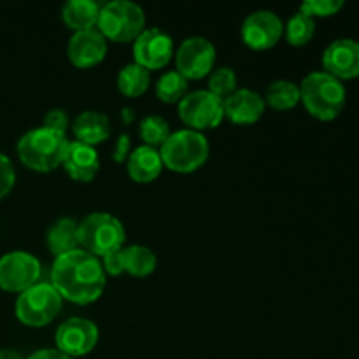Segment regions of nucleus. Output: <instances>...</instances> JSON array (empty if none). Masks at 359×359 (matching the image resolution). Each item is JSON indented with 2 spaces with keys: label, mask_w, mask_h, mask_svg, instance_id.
<instances>
[{
  "label": "nucleus",
  "mask_w": 359,
  "mask_h": 359,
  "mask_svg": "<svg viewBox=\"0 0 359 359\" xmlns=\"http://www.w3.org/2000/svg\"><path fill=\"white\" fill-rule=\"evenodd\" d=\"M154 91L165 104H179L188 95V79L177 70H168L158 79Z\"/></svg>",
  "instance_id": "nucleus-26"
},
{
  "label": "nucleus",
  "mask_w": 359,
  "mask_h": 359,
  "mask_svg": "<svg viewBox=\"0 0 359 359\" xmlns=\"http://www.w3.org/2000/svg\"><path fill=\"white\" fill-rule=\"evenodd\" d=\"M263 100L276 111H290L300 102V86L293 81L277 79L266 88Z\"/></svg>",
  "instance_id": "nucleus-23"
},
{
  "label": "nucleus",
  "mask_w": 359,
  "mask_h": 359,
  "mask_svg": "<svg viewBox=\"0 0 359 359\" xmlns=\"http://www.w3.org/2000/svg\"><path fill=\"white\" fill-rule=\"evenodd\" d=\"M265 107L262 95L249 88H237V91L223 100L224 118L235 125H252L265 114Z\"/></svg>",
  "instance_id": "nucleus-16"
},
{
  "label": "nucleus",
  "mask_w": 359,
  "mask_h": 359,
  "mask_svg": "<svg viewBox=\"0 0 359 359\" xmlns=\"http://www.w3.org/2000/svg\"><path fill=\"white\" fill-rule=\"evenodd\" d=\"M14 182H16V170L13 161L0 153V200L14 188Z\"/></svg>",
  "instance_id": "nucleus-30"
},
{
  "label": "nucleus",
  "mask_w": 359,
  "mask_h": 359,
  "mask_svg": "<svg viewBox=\"0 0 359 359\" xmlns=\"http://www.w3.org/2000/svg\"><path fill=\"white\" fill-rule=\"evenodd\" d=\"M121 119L125 125H130V123H133V119H135V111H133L132 107H123L121 109Z\"/></svg>",
  "instance_id": "nucleus-35"
},
{
  "label": "nucleus",
  "mask_w": 359,
  "mask_h": 359,
  "mask_svg": "<svg viewBox=\"0 0 359 359\" xmlns=\"http://www.w3.org/2000/svg\"><path fill=\"white\" fill-rule=\"evenodd\" d=\"M126 168H128V175L135 182H140V184L153 182L163 170L160 149L144 146V144L135 147L126 160Z\"/></svg>",
  "instance_id": "nucleus-18"
},
{
  "label": "nucleus",
  "mask_w": 359,
  "mask_h": 359,
  "mask_svg": "<svg viewBox=\"0 0 359 359\" xmlns=\"http://www.w3.org/2000/svg\"><path fill=\"white\" fill-rule=\"evenodd\" d=\"M42 126L48 130H53V132L67 135V130H69L70 126L69 114H67V111H63V109H49V111L46 112Z\"/></svg>",
  "instance_id": "nucleus-31"
},
{
  "label": "nucleus",
  "mask_w": 359,
  "mask_h": 359,
  "mask_svg": "<svg viewBox=\"0 0 359 359\" xmlns=\"http://www.w3.org/2000/svg\"><path fill=\"white\" fill-rule=\"evenodd\" d=\"M27 359H72L70 356H67V354H63L62 351H58L55 347V349H39L35 351L34 354H30Z\"/></svg>",
  "instance_id": "nucleus-34"
},
{
  "label": "nucleus",
  "mask_w": 359,
  "mask_h": 359,
  "mask_svg": "<svg viewBox=\"0 0 359 359\" xmlns=\"http://www.w3.org/2000/svg\"><path fill=\"white\" fill-rule=\"evenodd\" d=\"M175 67L186 79H203L214 70L216 63V48L205 37H188L181 42L174 53Z\"/></svg>",
  "instance_id": "nucleus-10"
},
{
  "label": "nucleus",
  "mask_w": 359,
  "mask_h": 359,
  "mask_svg": "<svg viewBox=\"0 0 359 359\" xmlns=\"http://www.w3.org/2000/svg\"><path fill=\"white\" fill-rule=\"evenodd\" d=\"M170 133V125L161 116L149 114L139 123V135L144 140V146H151L158 149V147L167 142Z\"/></svg>",
  "instance_id": "nucleus-27"
},
{
  "label": "nucleus",
  "mask_w": 359,
  "mask_h": 359,
  "mask_svg": "<svg viewBox=\"0 0 359 359\" xmlns=\"http://www.w3.org/2000/svg\"><path fill=\"white\" fill-rule=\"evenodd\" d=\"M151 83V74L149 70H146L144 67H140L139 63H128V65L123 67L118 72V90L121 91L125 97H140L147 91Z\"/></svg>",
  "instance_id": "nucleus-24"
},
{
  "label": "nucleus",
  "mask_w": 359,
  "mask_h": 359,
  "mask_svg": "<svg viewBox=\"0 0 359 359\" xmlns=\"http://www.w3.org/2000/svg\"><path fill=\"white\" fill-rule=\"evenodd\" d=\"M316 34V20L307 16L304 13H294L293 16L287 20L284 25V37H286L287 44L294 46V48H302L307 46L312 41Z\"/></svg>",
  "instance_id": "nucleus-25"
},
{
  "label": "nucleus",
  "mask_w": 359,
  "mask_h": 359,
  "mask_svg": "<svg viewBox=\"0 0 359 359\" xmlns=\"http://www.w3.org/2000/svg\"><path fill=\"white\" fill-rule=\"evenodd\" d=\"M102 6L95 0H69L62 7V20L70 30L83 32L97 28Z\"/></svg>",
  "instance_id": "nucleus-20"
},
{
  "label": "nucleus",
  "mask_w": 359,
  "mask_h": 359,
  "mask_svg": "<svg viewBox=\"0 0 359 359\" xmlns=\"http://www.w3.org/2000/svg\"><path fill=\"white\" fill-rule=\"evenodd\" d=\"M125 241V226L118 217L109 212H91L77 223L79 249L98 259L123 249Z\"/></svg>",
  "instance_id": "nucleus-4"
},
{
  "label": "nucleus",
  "mask_w": 359,
  "mask_h": 359,
  "mask_svg": "<svg viewBox=\"0 0 359 359\" xmlns=\"http://www.w3.org/2000/svg\"><path fill=\"white\" fill-rule=\"evenodd\" d=\"M156 255L146 245H128L123 248V265L125 272L133 277H147L156 270Z\"/></svg>",
  "instance_id": "nucleus-22"
},
{
  "label": "nucleus",
  "mask_w": 359,
  "mask_h": 359,
  "mask_svg": "<svg viewBox=\"0 0 359 359\" xmlns=\"http://www.w3.org/2000/svg\"><path fill=\"white\" fill-rule=\"evenodd\" d=\"M237 84L238 77L231 67H217L209 74V91L221 100L237 91Z\"/></svg>",
  "instance_id": "nucleus-28"
},
{
  "label": "nucleus",
  "mask_w": 359,
  "mask_h": 359,
  "mask_svg": "<svg viewBox=\"0 0 359 359\" xmlns=\"http://www.w3.org/2000/svg\"><path fill=\"white\" fill-rule=\"evenodd\" d=\"M62 167L74 181L88 182L100 170V156L93 146L72 140L67 147Z\"/></svg>",
  "instance_id": "nucleus-17"
},
{
  "label": "nucleus",
  "mask_w": 359,
  "mask_h": 359,
  "mask_svg": "<svg viewBox=\"0 0 359 359\" xmlns=\"http://www.w3.org/2000/svg\"><path fill=\"white\" fill-rule=\"evenodd\" d=\"M100 263L102 266H104V272L105 276H121L123 272H125V265H123V249H119V251H114L111 252V255L104 256V258H100Z\"/></svg>",
  "instance_id": "nucleus-32"
},
{
  "label": "nucleus",
  "mask_w": 359,
  "mask_h": 359,
  "mask_svg": "<svg viewBox=\"0 0 359 359\" xmlns=\"http://www.w3.org/2000/svg\"><path fill=\"white\" fill-rule=\"evenodd\" d=\"M97 30L107 41L132 42L146 30V14L135 2L112 0L102 6Z\"/></svg>",
  "instance_id": "nucleus-6"
},
{
  "label": "nucleus",
  "mask_w": 359,
  "mask_h": 359,
  "mask_svg": "<svg viewBox=\"0 0 359 359\" xmlns=\"http://www.w3.org/2000/svg\"><path fill=\"white\" fill-rule=\"evenodd\" d=\"M323 69L339 81L359 77V42L354 39H335L323 51Z\"/></svg>",
  "instance_id": "nucleus-14"
},
{
  "label": "nucleus",
  "mask_w": 359,
  "mask_h": 359,
  "mask_svg": "<svg viewBox=\"0 0 359 359\" xmlns=\"http://www.w3.org/2000/svg\"><path fill=\"white\" fill-rule=\"evenodd\" d=\"M100 259L83 249L55 258L51 266V286L63 300L88 305L102 297L107 283Z\"/></svg>",
  "instance_id": "nucleus-1"
},
{
  "label": "nucleus",
  "mask_w": 359,
  "mask_h": 359,
  "mask_svg": "<svg viewBox=\"0 0 359 359\" xmlns=\"http://www.w3.org/2000/svg\"><path fill=\"white\" fill-rule=\"evenodd\" d=\"M210 146L202 132L182 128L172 132L167 142L160 147L163 167L177 174H191L207 161Z\"/></svg>",
  "instance_id": "nucleus-5"
},
{
  "label": "nucleus",
  "mask_w": 359,
  "mask_h": 359,
  "mask_svg": "<svg viewBox=\"0 0 359 359\" xmlns=\"http://www.w3.org/2000/svg\"><path fill=\"white\" fill-rule=\"evenodd\" d=\"M344 7L342 0H305L300 6V13L311 18H330L340 13Z\"/></svg>",
  "instance_id": "nucleus-29"
},
{
  "label": "nucleus",
  "mask_w": 359,
  "mask_h": 359,
  "mask_svg": "<svg viewBox=\"0 0 359 359\" xmlns=\"http://www.w3.org/2000/svg\"><path fill=\"white\" fill-rule=\"evenodd\" d=\"M70 140L67 135L39 126L18 140V156L21 163L34 172H51L63 163Z\"/></svg>",
  "instance_id": "nucleus-3"
},
{
  "label": "nucleus",
  "mask_w": 359,
  "mask_h": 359,
  "mask_svg": "<svg viewBox=\"0 0 359 359\" xmlns=\"http://www.w3.org/2000/svg\"><path fill=\"white\" fill-rule=\"evenodd\" d=\"M130 147H132L130 135L128 133H121V135L118 137V140H116L114 149H112V160H114L116 163H123V161L128 160L130 153H132Z\"/></svg>",
  "instance_id": "nucleus-33"
},
{
  "label": "nucleus",
  "mask_w": 359,
  "mask_h": 359,
  "mask_svg": "<svg viewBox=\"0 0 359 359\" xmlns=\"http://www.w3.org/2000/svg\"><path fill=\"white\" fill-rule=\"evenodd\" d=\"M300 102L319 121H333L346 107L347 90L337 77L325 70H316L300 83Z\"/></svg>",
  "instance_id": "nucleus-2"
},
{
  "label": "nucleus",
  "mask_w": 359,
  "mask_h": 359,
  "mask_svg": "<svg viewBox=\"0 0 359 359\" xmlns=\"http://www.w3.org/2000/svg\"><path fill=\"white\" fill-rule=\"evenodd\" d=\"M72 132L77 142L97 146L111 135V123L105 114L98 111H84L74 119Z\"/></svg>",
  "instance_id": "nucleus-19"
},
{
  "label": "nucleus",
  "mask_w": 359,
  "mask_h": 359,
  "mask_svg": "<svg viewBox=\"0 0 359 359\" xmlns=\"http://www.w3.org/2000/svg\"><path fill=\"white\" fill-rule=\"evenodd\" d=\"M241 34L248 48L265 51L280 41L284 35V23L273 11L259 9L245 18Z\"/></svg>",
  "instance_id": "nucleus-13"
},
{
  "label": "nucleus",
  "mask_w": 359,
  "mask_h": 359,
  "mask_svg": "<svg viewBox=\"0 0 359 359\" xmlns=\"http://www.w3.org/2000/svg\"><path fill=\"white\" fill-rule=\"evenodd\" d=\"M174 53L172 37L158 27L146 28L133 41V58H135V63H139L146 70L163 69L172 60Z\"/></svg>",
  "instance_id": "nucleus-12"
},
{
  "label": "nucleus",
  "mask_w": 359,
  "mask_h": 359,
  "mask_svg": "<svg viewBox=\"0 0 359 359\" xmlns=\"http://www.w3.org/2000/svg\"><path fill=\"white\" fill-rule=\"evenodd\" d=\"M0 359H25L14 349H0Z\"/></svg>",
  "instance_id": "nucleus-36"
},
{
  "label": "nucleus",
  "mask_w": 359,
  "mask_h": 359,
  "mask_svg": "<svg viewBox=\"0 0 359 359\" xmlns=\"http://www.w3.org/2000/svg\"><path fill=\"white\" fill-rule=\"evenodd\" d=\"M63 298L51 283H37L20 293L16 300V318L21 325L30 328L48 326L62 311Z\"/></svg>",
  "instance_id": "nucleus-7"
},
{
  "label": "nucleus",
  "mask_w": 359,
  "mask_h": 359,
  "mask_svg": "<svg viewBox=\"0 0 359 359\" xmlns=\"http://www.w3.org/2000/svg\"><path fill=\"white\" fill-rule=\"evenodd\" d=\"M179 118L195 132L216 128L224 118L223 100L209 90H196L179 102Z\"/></svg>",
  "instance_id": "nucleus-8"
},
{
  "label": "nucleus",
  "mask_w": 359,
  "mask_h": 359,
  "mask_svg": "<svg viewBox=\"0 0 359 359\" xmlns=\"http://www.w3.org/2000/svg\"><path fill=\"white\" fill-rule=\"evenodd\" d=\"M56 349L70 358L90 354L98 344V328L86 318H69L58 326L55 335Z\"/></svg>",
  "instance_id": "nucleus-11"
},
{
  "label": "nucleus",
  "mask_w": 359,
  "mask_h": 359,
  "mask_svg": "<svg viewBox=\"0 0 359 359\" xmlns=\"http://www.w3.org/2000/svg\"><path fill=\"white\" fill-rule=\"evenodd\" d=\"M41 273V262L32 252L11 251L0 258V290L23 293L39 283Z\"/></svg>",
  "instance_id": "nucleus-9"
},
{
  "label": "nucleus",
  "mask_w": 359,
  "mask_h": 359,
  "mask_svg": "<svg viewBox=\"0 0 359 359\" xmlns=\"http://www.w3.org/2000/svg\"><path fill=\"white\" fill-rule=\"evenodd\" d=\"M46 245L55 258L79 249L77 244V221L72 217H60L46 233Z\"/></svg>",
  "instance_id": "nucleus-21"
},
{
  "label": "nucleus",
  "mask_w": 359,
  "mask_h": 359,
  "mask_svg": "<svg viewBox=\"0 0 359 359\" xmlns=\"http://www.w3.org/2000/svg\"><path fill=\"white\" fill-rule=\"evenodd\" d=\"M107 55V39L97 30L74 32L67 46V56L77 69H91Z\"/></svg>",
  "instance_id": "nucleus-15"
}]
</instances>
